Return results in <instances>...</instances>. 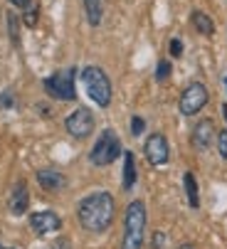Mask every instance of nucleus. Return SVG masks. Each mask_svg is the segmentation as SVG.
Wrapping results in <instances>:
<instances>
[{
    "mask_svg": "<svg viewBox=\"0 0 227 249\" xmlns=\"http://www.w3.org/2000/svg\"><path fill=\"white\" fill-rule=\"evenodd\" d=\"M136 183V160H133V153L126 151L124 153V190H131Z\"/></svg>",
    "mask_w": 227,
    "mask_h": 249,
    "instance_id": "ddd939ff",
    "label": "nucleus"
},
{
    "mask_svg": "<svg viewBox=\"0 0 227 249\" xmlns=\"http://www.w3.org/2000/svg\"><path fill=\"white\" fill-rule=\"evenodd\" d=\"M212 138H215V124L210 119L200 121L195 128H193V146L198 151H205L210 143H212Z\"/></svg>",
    "mask_w": 227,
    "mask_h": 249,
    "instance_id": "9d476101",
    "label": "nucleus"
},
{
    "mask_svg": "<svg viewBox=\"0 0 227 249\" xmlns=\"http://www.w3.org/2000/svg\"><path fill=\"white\" fill-rule=\"evenodd\" d=\"M119 156H121V141H119V136L114 133L111 128H106V131L99 136V141L94 143L89 158H92L94 165H111Z\"/></svg>",
    "mask_w": 227,
    "mask_h": 249,
    "instance_id": "20e7f679",
    "label": "nucleus"
},
{
    "mask_svg": "<svg viewBox=\"0 0 227 249\" xmlns=\"http://www.w3.org/2000/svg\"><path fill=\"white\" fill-rule=\"evenodd\" d=\"M180 249H193V247H190V244H183V247H180Z\"/></svg>",
    "mask_w": 227,
    "mask_h": 249,
    "instance_id": "cd10ccee",
    "label": "nucleus"
},
{
    "mask_svg": "<svg viewBox=\"0 0 227 249\" xmlns=\"http://www.w3.org/2000/svg\"><path fill=\"white\" fill-rule=\"evenodd\" d=\"M64 126H67V131H69L74 138H87V136H92V131H94V116H92L89 109L79 106L74 114L67 116Z\"/></svg>",
    "mask_w": 227,
    "mask_h": 249,
    "instance_id": "0eeeda50",
    "label": "nucleus"
},
{
    "mask_svg": "<svg viewBox=\"0 0 227 249\" xmlns=\"http://www.w3.org/2000/svg\"><path fill=\"white\" fill-rule=\"evenodd\" d=\"M143 153H146V158H148L151 165H166V163H168V153H170L166 136H163V133L148 136L146 146H143Z\"/></svg>",
    "mask_w": 227,
    "mask_h": 249,
    "instance_id": "6e6552de",
    "label": "nucleus"
},
{
    "mask_svg": "<svg viewBox=\"0 0 227 249\" xmlns=\"http://www.w3.org/2000/svg\"><path fill=\"white\" fill-rule=\"evenodd\" d=\"M163 244H166L163 232H156V237H153V249H163Z\"/></svg>",
    "mask_w": 227,
    "mask_h": 249,
    "instance_id": "5701e85b",
    "label": "nucleus"
},
{
    "mask_svg": "<svg viewBox=\"0 0 227 249\" xmlns=\"http://www.w3.org/2000/svg\"><path fill=\"white\" fill-rule=\"evenodd\" d=\"M208 99H210V94H208L205 84L195 82V84H190V87H185L183 94H180V104H178V106H180V114H183V116L198 114L203 106L208 104Z\"/></svg>",
    "mask_w": 227,
    "mask_h": 249,
    "instance_id": "423d86ee",
    "label": "nucleus"
},
{
    "mask_svg": "<svg viewBox=\"0 0 227 249\" xmlns=\"http://www.w3.org/2000/svg\"><path fill=\"white\" fill-rule=\"evenodd\" d=\"M30 227L35 234H52L62 227V220L57 212L52 210H42V212H32V217H30Z\"/></svg>",
    "mask_w": 227,
    "mask_h": 249,
    "instance_id": "1a4fd4ad",
    "label": "nucleus"
},
{
    "mask_svg": "<svg viewBox=\"0 0 227 249\" xmlns=\"http://www.w3.org/2000/svg\"><path fill=\"white\" fill-rule=\"evenodd\" d=\"M45 91L52 99L59 101H72L77 99V87H74V69H62V72H55L52 77L45 79Z\"/></svg>",
    "mask_w": 227,
    "mask_h": 249,
    "instance_id": "39448f33",
    "label": "nucleus"
},
{
    "mask_svg": "<svg viewBox=\"0 0 227 249\" xmlns=\"http://www.w3.org/2000/svg\"><path fill=\"white\" fill-rule=\"evenodd\" d=\"M217 151H220V156L227 160V131H220V133H217Z\"/></svg>",
    "mask_w": 227,
    "mask_h": 249,
    "instance_id": "6ab92c4d",
    "label": "nucleus"
},
{
    "mask_svg": "<svg viewBox=\"0 0 227 249\" xmlns=\"http://www.w3.org/2000/svg\"><path fill=\"white\" fill-rule=\"evenodd\" d=\"M10 212L13 215H25L27 212V205H30V195H27V185L20 180V183H15V188H13V193H10Z\"/></svg>",
    "mask_w": 227,
    "mask_h": 249,
    "instance_id": "9b49d317",
    "label": "nucleus"
},
{
    "mask_svg": "<svg viewBox=\"0 0 227 249\" xmlns=\"http://www.w3.org/2000/svg\"><path fill=\"white\" fill-rule=\"evenodd\" d=\"M37 183H40L42 190L55 193V190L64 188V178H62L57 170H40V173H37Z\"/></svg>",
    "mask_w": 227,
    "mask_h": 249,
    "instance_id": "f8f14e48",
    "label": "nucleus"
},
{
    "mask_svg": "<svg viewBox=\"0 0 227 249\" xmlns=\"http://www.w3.org/2000/svg\"><path fill=\"white\" fill-rule=\"evenodd\" d=\"M143 234H146V205L141 200H133L126 207L121 249H141L143 247Z\"/></svg>",
    "mask_w": 227,
    "mask_h": 249,
    "instance_id": "f03ea898",
    "label": "nucleus"
},
{
    "mask_svg": "<svg viewBox=\"0 0 227 249\" xmlns=\"http://www.w3.org/2000/svg\"><path fill=\"white\" fill-rule=\"evenodd\" d=\"M143 128H146V121H143L141 116H133V119H131V133L138 136V133H143Z\"/></svg>",
    "mask_w": 227,
    "mask_h": 249,
    "instance_id": "aec40b11",
    "label": "nucleus"
},
{
    "mask_svg": "<svg viewBox=\"0 0 227 249\" xmlns=\"http://www.w3.org/2000/svg\"><path fill=\"white\" fill-rule=\"evenodd\" d=\"M37 15H40V8H37V3H30L25 5V15H22V22L27 25V27H35L37 25Z\"/></svg>",
    "mask_w": 227,
    "mask_h": 249,
    "instance_id": "f3484780",
    "label": "nucleus"
},
{
    "mask_svg": "<svg viewBox=\"0 0 227 249\" xmlns=\"http://www.w3.org/2000/svg\"><path fill=\"white\" fill-rule=\"evenodd\" d=\"M193 25H195V30H198L200 35H205V37H210V35L215 32L212 20H210L205 13H200V10H195V13H193Z\"/></svg>",
    "mask_w": 227,
    "mask_h": 249,
    "instance_id": "dca6fc26",
    "label": "nucleus"
},
{
    "mask_svg": "<svg viewBox=\"0 0 227 249\" xmlns=\"http://www.w3.org/2000/svg\"><path fill=\"white\" fill-rule=\"evenodd\" d=\"M50 249H72V244H69V239H57Z\"/></svg>",
    "mask_w": 227,
    "mask_h": 249,
    "instance_id": "b1692460",
    "label": "nucleus"
},
{
    "mask_svg": "<svg viewBox=\"0 0 227 249\" xmlns=\"http://www.w3.org/2000/svg\"><path fill=\"white\" fill-rule=\"evenodd\" d=\"M225 87H227V77H225Z\"/></svg>",
    "mask_w": 227,
    "mask_h": 249,
    "instance_id": "c756f323",
    "label": "nucleus"
},
{
    "mask_svg": "<svg viewBox=\"0 0 227 249\" xmlns=\"http://www.w3.org/2000/svg\"><path fill=\"white\" fill-rule=\"evenodd\" d=\"M183 183H185V193H188V202H190V207H198V205H200V195H198L195 175H193V173H185V175H183Z\"/></svg>",
    "mask_w": 227,
    "mask_h": 249,
    "instance_id": "2eb2a0df",
    "label": "nucleus"
},
{
    "mask_svg": "<svg viewBox=\"0 0 227 249\" xmlns=\"http://www.w3.org/2000/svg\"><path fill=\"white\" fill-rule=\"evenodd\" d=\"M0 104H3V106H10V104H13V99L5 94V96H0Z\"/></svg>",
    "mask_w": 227,
    "mask_h": 249,
    "instance_id": "393cba45",
    "label": "nucleus"
},
{
    "mask_svg": "<svg viewBox=\"0 0 227 249\" xmlns=\"http://www.w3.org/2000/svg\"><path fill=\"white\" fill-rule=\"evenodd\" d=\"M8 25H10V37H13V42L18 45V18L10 13L8 15Z\"/></svg>",
    "mask_w": 227,
    "mask_h": 249,
    "instance_id": "412c9836",
    "label": "nucleus"
},
{
    "mask_svg": "<svg viewBox=\"0 0 227 249\" xmlns=\"http://www.w3.org/2000/svg\"><path fill=\"white\" fill-rule=\"evenodd\" d=\"M170 54L173 57H180L183 54V42L180 40H170Z\"/></svg>",
    "mask_w": 227,
    "mask_h": 249,
    "instance_id": "4be33fe9",
    "label": "nucleus"
},
{
    "mask_svg": "<svg viewBox=\"0 0 227 249\" xmlns=\"http://www.w3.org/2000/svg\"><path fill=\"white\" fill-rule=\"evenodd\" d=\"M222 114H225V121H227V104H222Z\"/></svg>",
    "mask_w": 227,
    "mask_h": 249,
    "instance_id": "bb28decb",
    "label": "nucleus"
},
{
    "mask_svg": "<svg viewBox=\"0 0 227 249\" xmlns=\"http://www.w3.org/2000/svg\"><path fill=\"white\" fill-rule=\"evenodd\" d=\"M114 210L116 207H114V197L109 193H92L79 202L77 217L87 232H106L114 222Z\"/></svg>",
    "mask_w": 227,
    "mask_h": 249,
    "instance_id": "f257e3e1",
    "label": "nucleus"
},
{
    "mask_svg": "<svg viewBox=\"0 0 227 249\" xmlns=\"http://www.w3.org/2000/svg\"><path fill=\"white\" fill-rule=\"evenodd\" d=\"M82 84H84L89 99L96 106L106 109L111 104V82H109V77L101 67H84L82 69Z\"/></svg>",
    "mask_w": 227,
    "mask_h": 249,
    "instance_id": "7ed1b4c3",
    "label": "nucleus"
},
{
    "mask_svg": "<svg viewBox=\"0 0 227 249\" xmlns=\"http://www.w3.org/2000/svg\"><path fill=\"white\" fill-rule=\"evenodd\" d=\"M84 13H87V20L89 25H99L101 22V15H104V5L101 0H84Z\"/></svg>",
    "mask_w": 227,
    "mask_h": 249,
    "instance_id": "4468645a",
    "label": "nucleus"
},
{
    "mask_svg": "<svg viewBox=\"0 0 227 249\" xmlns=\"http://www.w3.org/2000/svg\"><path fill=\"white\" fill-rule=\"evenodd\" d=\"M10 3H13V5H18V8H25V5L30 3V0H10Z\"/></svg>",
    "mask_w": 227,
    "mask_h": 249,
    "instance_id": "a878e982",
    "label": "nucleus"
},
{
    "mask_svg": "<svg viewBox=\"0 0 227 249\" xmlns=\"http://www.w3.org/2000/svg\"><path fill=\"white\" fill-rule=\"evenodd\" d=\"M168 77H170V62L161 59L158 67H156V82H166Z\"/></svg>",
    "mask_w": 227,
    "mask_h": 249,
    "instance_id": "a211bd4d",
    "label": "nucleus"
},
{
    "mask_svg": "<svg viewBox=\"0 0 227 249\" xmlns=\"http://www.w3.org/2000/svg\"><path fill=\"white\" fill-rule=\"evenodd\" d=\"M0 249H13V247H0Z\"/></svg>",
    "mask_w": 227,
    "mask_h": 249,
    "instance_id": "c85d7f7f",
    "label": "nucleus"
}]
</instances>
